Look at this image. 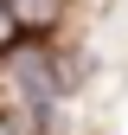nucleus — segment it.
I'll use <instances>...</instances> for the list:
<instances>
[{
    "label": "nucleus",
    "mask_w": 128,
    "mask_h": 135,
    "mask_svg": "<svg viewBox=\"0 0 128 135\" xmlns=\"http://www.w3.org/2000/svg\"><path fill=\"white\" fill-rule=\"evenodd\" d=\"M7 13L19 20V32H51L64 20V0H7Z\"/></svg>",
    "instance_id": "2"
},
{
    "label": "nucleus",
    "mask_w": 128,
    "mask_h": 135,
    "mask_svg": "<svg viewBox=\"0 0 128 135\" xmlns=\"http://www.w3.org/2000/svg\"><path fill=\"white\" fill-rule=\"evenodd\" d=\"M13 45H19V20H13L7 0H0V52H13Z\"/></svg>",
    "instance_id": "3"
},
{
    "label": "nucleus",
    "mask_w": 128,
    "mask_h": 135,
    "mask_svg": "<svg viewBox=\"0 0 128 135\" xmlns=\"http://www.w3.org/2000/svg\"><path fill=\"white\" fill-rule=\"evenodd\" d=\"M0 135H19V129H13V122H7V116H0Z\"/></svg>",
    "instance_id": "4"
},
{
    "label": "nucleus",
    "mask_w": 128,
    "mask_h": 135,
    "mask_svg": "<svg viewBox=\"0 0 128 135\" xmlns=\"http://www.w3.org/2000/svg\"><path fill=\"white\" fill-rule=\"evenodd\" d=\"M0 58H7V84H13L39 116H51V103L64 97V71L45 58V45H13V52H0Z\"/></svg>",
    "instance_id": "1"
}]
</instances>
